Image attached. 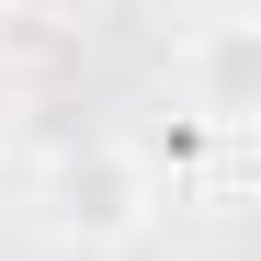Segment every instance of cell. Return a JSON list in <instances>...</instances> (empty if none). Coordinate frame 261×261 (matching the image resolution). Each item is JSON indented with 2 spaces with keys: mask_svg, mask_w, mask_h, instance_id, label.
Instances as JSON below:
<instances>
[{
  "mask_svg": "<svg viewBox=\"0 0 261 261\" xmlns=\"http://www.w3.org/2000/svg\"><path fill=\"white\" fill-rule=\"evenodd\" d=\"M159 159L137 137H80L46 159V227L80 239V250H125V239H148L159 227Z\"/></svg>",
  "mask_w": 261,
  "mask_h": 261,
  "instance_id": "6da1fadb",
  "label": "cell"
},
{
  "mask_svg": "<svg viewBox=\"0 0 261 261\" xmlns=\"http://www.w3.org/2000/svg\"><path fill=\"white\" fill-rule=\"evenodd\" d=\"M182 91L204 125H250V102H261V23L250 12H204L182 34Z\"/></svg>",
  "mask_w": 261,
  "mask_h": 261,
  "instance_id": "7a4b0ae2",
  "label": "cell"
}]
</instances>
